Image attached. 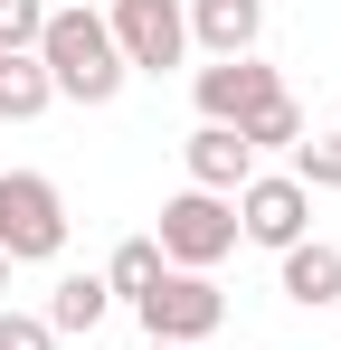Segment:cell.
I'll return each instance as SVG.
<instances>
[{"label": "cell", "mask_w": 341, "mask_h": 350, "mask_svg": "<svg viewBox=\"0 0 341 350\" xmlns=\"http://www.w3.org/2000/svg\"><path fill=\"white\" fill-rule=\"evenodd\" d=\"M29 57L48 66V85L66 105H114V95H123V57H114L105 10H48V29H38Z\"/></svg>", "instance_id": "6da1fadb"}, {"label": "cell", "mask_w": 341, "mask_h": 350, "mask_svg": "<svg viewBox=\"0 0 341 350\" xmlns=\"http://www.w3.org/2000/svg\"><path fill=\"white\" fill-rule=\"evenodd\" d=\"M66 199L48 171H0V256L10 265H57L66 256Z\"/></svg>", "instance_id": "7a4b0ae2"}, {"label": "cell", "mask_w": 341, "mask_h": 350, "mask_svg": "<svg viewBox=\"0 0 341 350\" xmlns=\"http://www.w3.org/2000/svg\"><path fill=\"white\" fill-rule=\"evenodd\" d=\"M152 246H162V265H180V275H209L227 246H237V208L209 199V189H180V199H162Z\"/></svg>", "instance_id": "3957f363"}, {"label": "cell", "mask_w": 341, "mask_h": 350, "mask_svg": "<svg viewBox=\"0 0 341 350\" xmlns=\"http://www.w3.org/2000/svg\"><path fill=\"white\" fill-rule=\"evenodd\" d=\"M105 29H114L123 76H162V66L190 57V10H180V0H114Z\"/></svg>", "instance_id": "277c9868"}, {"label": "cell", "mask_w": 341, "mask_h": 350, "mask_svg": "<svg viewBox=\"0 0 341 350\" xmlns=\"http://www.w3.org/2000/svg\"><path fill=\"white\" fill-rule=\"evenodd\" d=\"M133 312H142V341H180V350H199V341L227 322V293L209 284V275H180V265H162V284L142 293Z\"/></svg>", "instance_id": "5b68a950"}, {"label": "cell", "mask_w": 341, "mask_h": 350, "mask_svg": "<svg viewBox=\"0 0 341 350\" xmlns=\"http://www.w3.org/2000/svg\"><path fill=\"white\" fill-rule=\"evenodd\" d=\"M227 208H237V237H247V246H266V256H284V246H303V237H313V189H303L294 171H256Z\"/></svg>", "instance_id": "8992f818"}, {"label": "cell", "mask_w": 341, "mask_h": 350, "mask_svg": "<svg viewBox=\"0 0 341 350\" xmlns=\"http://www.w3.org/2000/svg\"><path fill=\"white\" fill-rule=\"evenodd\" d=\"M190 95H199V123H227V133H247L266 105H284V76H275L266 57H209Z\"/></svg>", "instance_id": "52a82bcc"}, {"label": "cell", "mask_w": 341, "mask_h": 350, "mask_svg": "<svg viewBox=\"0 0 341 350\" xmlns=\"http://www.w3.org/2000/svg\"><path fill=\"white\" fill-rule=\"evenodd\" d=\"M180 161H190V189H209V199H237V189L256 180V152H247L227 123H199V133L180 142Z\"/></svg>", "instance_id": "ba28073f"}, {"label": "cell", "mask_w": 341, "mask_h": 350, "mask_svg": "<svg viewBox=\"0 0 341 350\" xmlns=\"http://www.w3.org/2000/svg\"><path fill=\"white\" fill-rule=\"evenodd\" d=\"M190 10V48H209V57H256V38H266V0H180Z\"/></svg>", "instance_id": "9c48e42d"}, {"label": "cell", "mask_w": 341, "mask_h": 350, "mask_svg": "<svg viewBox=\"0 0 341 350\" xmlns=\"http://www.w3.org/2000/svg\"><path fill=\"white\" fill-rule=\"evenodd\" d=\"M105 312H114V293H105V275H57V293H48V322L57 341H95L105 332Z\"/></svg>", "instance_id": "30bf717a"}, {"label": "cell", "mask_w": 341, "mask_h": 350, "mask_svg": "<svg viewBox=\"0 0 341 350\" xmlns=\"http://www.w3.org/2000/svg\"><path fill=\"white\" fill-rule=\"evenodd\" d=\"M284 303H303V312H332V303H341V246H323V237L284 246Z\"/></svg>", "instance_id": "8fae6325"}, {"label": "cell", "mask_w": 341, "mask_h": 350, "mask_svg": "<svg viewBox=\"0 0 341 350\" xmlns=\"http://www.w3.org/2000/svg\"><path fill=\"white\" fill-rule=\"evenodd\" d=\"M48 105H57L48 66H38V57H0V123H38Z\"/></svg>", "instance_id": "7c38bea8"}, {"label": "cell", "mask_w": 341, "mask_h": 350, "mask_svg": "<svg viewBox=\"0 0 341 350\" xmlns=\"http://www.w3.org/2000/svg\"><path fill=\"white\" fill-rule=\"evenodd\" d=\"M152 284H162V246H152V237H123V246L105 256V293L114 303H142Z\"/></svg>", "instance_id": "4fadbf2b"}, {"label": "cell", "mask_w": 341, "mask_h": 350, "mask_svg": "<svg viewBox=\"0 0 341 350\" xmlns=\"http://www.w3.org/2000/svg\"><path fill=\"white\" fill-rule=\"evenodd\" d=\"M237 142H247V152H294V142H303V105H294V95H284V105H266Z\"/></svg>", "instance_id": "5bb4252c"}, {"label": "cell", "mask_w": 341, "mask_h": 350, "mask_svg": "<svg viewBox=\"0 0 341 350\" xmlns=\"http://www.w3.org/2000/svg\"><path fill=\"white\" fill-rule=\"evenodd\" d=\"M294 180L303 189H341V133H303L294 142Z\"/></svg>", "instance_id": "9a60e30c"}, {"label": "cell", "mask_w": 341, "mask_h": 350, "mask_svg": "<svg viewBox=\"0 0 341 350\" xmlns=\"http://www.w3.org/2000/svg\"><path fill=\"white\" fill-rule=\"evenodd\" d=\"M48 29V0H0V57H29Z\"/></svg>", "instance_id": "2e32d148"}, {"label": "cell", "mask_w": 341, "mask_h": 350, "mask_svg": "<svg viewBox=\"0 0 341 350\" xmlns=\"http://www.w3.org/2000/svg\"><path fill=\"white\" fill-rule=\"evenodd\" d=\"M0 350H57V332L38 312H0Z\"/></svg>", "instance_id": "e0dca14e"}, {"label": "cell", "mask_w": 341, "mask_h": 350, "mask_svg": "<svg viewBox=\"0 0 341 350\" xmlns=\"http://www.w3.org/2000/svg\"><path fill=\"white\" fill-rule=\"evenodd\" d=\"M0 293H10V256H0Z\"/></svg>", "instance_id": "ac0fdd59"}, {"label": "cell", "mask_w": 341, "mask_h": 350, "mask_svg": "<svg viewBox=\"0 0 341 350\" xmlns=\"http://www.w3.org/2000/svg\"><path fill=\"white\" fill-rule=\"evenodd\" d=\"M142 350H180V341H142Z\"/></svg>", "instance_id": "d6986e66"}]
</instances>
